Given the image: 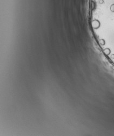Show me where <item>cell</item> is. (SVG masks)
Listing matches in <instances>:
<instances>
[{"instance_id": "cell-3", "label": "cell", "mask_w": 114, "mask_h": 136, "mask_svg": "<svg viewBox=\"0 0 114 136\" xmlns=\"http://www.w3.org/2000/svg\"><path fill=\"white\" fill-rule=\"evenodd\" d=\"M100 43L102 45H104L105 44V42L104 40H103V39H101V40H100Z\"/></svg>"}, {"instance_id": "cell-2", "label": "cell", "mask_w": 114, "mask_h": 136, "mask_svg": "<svg viewBox=\"0 0 114 136\" xmlns=\"http://www.w3.org/2000/svg\"><path fill=\"white\" fill-rule=\"evenodd\" d=\"M104 52L106 55L108 56L110 54V53H111V50H110V49L109 48H106L104 49Z\"/></svg>"}, {"instance_id": "cell-4", "label": "cell", "mask_w": 114, "mask_h": 136, "mask_svg": "<svg viewBox=\"0 0 114 136\" xmlns=\"http://www.w3.org/2000/svg\"><path fill=\"white\" fill-rule=\"evenodd\" d=\"M110 10L112 12H114V4H112L110 7Z\"/></svg>"}, {"instance_id": "cell-1", "label": "cell", "mask_w": 114, "mask_h": 136, "mask_svg": "<svg viewBox=\"0 0 114 136\" xmlns=\"http://www.w3.org/2000/svg\"><path fill=\"white\" fill-rule=\"evenodd\" d=\"M92 26L94 29H98L101 26L100 22L97 20H94L92 22Z\"/></svg>"}]
</instances>
